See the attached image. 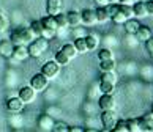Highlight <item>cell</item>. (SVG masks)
Wrapping results in <instances>:
<instances>
[{"label":"cell","instance_id":"41","mask_svg":"<svg viewBox=\"0 0 153 132\" xmlns=\"http://www.w3.org/2000/svg\"><path fill=\"white\" fill-rule=\"evenodd\" d=\"M137 2H140V0H118V3H120V5H131V7L134 3H137Z\"/></svg>","mask_w":153,"mask_h":132},{"label":"cell","instance_id":"13","mask_svg":"<svg viewBox=\"0 0 153 132\" xmlns=\"http://www.w3.org/2000/svg\"><path fill=\"white\" fill-rule=\"evenodd\" d=\"M13 49H14V44L11 43L10 39H2V41H0V55H2L3 58H11Z\"/></svg>","mask_w":153,"mask_h":132},{"label":"cell","instance_id":"14","mask_svg":"<svg viewBox=\"0 0 153 132\" xmlns=\"http://www.w3.org/2000/svg\"><path fill=\"white\" fill-rule=\"evenodd\" d=\"M66 21H68V27L70 28L82 25V18H81V13H79V11H70V13L66 14Z\"/></svg>","mask_w":153,"mask_h":132},{"label":"cell","instance_id":"24","mask_svg":"<svg viewBox=\"0 0 153 132\" xmlns=\"http://www.w3.org/2000/svg\"><path fill=\"white\" fill-rule=\"evenodd\" d=\"M100 71L101 72L115 71V60H103V61H100Z\"/></svg>","mask_w":153,"mask_h":132},{"label":"cell","instance_id":"42","mask_svg":"<svg viewBox=\"0 0 153 132\" xmlns=\"http://www.w3.org/2000/svg\"><path fill=\"white\" fill-rule=\"evenodd\" d=\"M145 44H147V50H149V52H152V50H153V36H152L150 39H147Z\"/></svg>","mask_w":153,"mask_h":132},{"label":"cell","instance_id":"5","mask_svg":"<svg viewBox=\"0 0 153 132\" xmlns=\"http://www.w3.org/2000/svg\"><path fill=\"white\" fill-rule=\"evenodd\" d=\"M59 72H60V66L54 60L52 61H46L41 66V74L46 76L48 79H54L55 76H59Z\"/></svg>","mask_w":153,"mask_h":132},{"label":"cell","instance_id":"32","mask_svg":"<svg viewBox=\"0 0 153 132\" xmlns=\"http://www.w3.org/2000/svg\"><path fill=\"white\" fill-rule=\"evenodd\" d=\"M55 18V22H57V27L59 28H68V21H66V14L60 13L57 16H54Z\"/></svg>","mask_w":153,"mask_h":132},{"label":"cell","instance_id":"4","mask_svg":"<svg viewBox=\"0 0 153 132\" xmlns=\"http://www.w3.org/2000/svg\"><path fill=\"white\" fill-rule=\"evenodd\" d=\"M117 113L115 110H103L101 113V124H103L104 129H112L117 123Z\"/></svg>","mask_w":153,"mask_h":132},{"label":"cell","instance_id":"25","mask_svg":"<svg viewBox=\"0 0 153 132\" xmlns=\"http://www.w3.org/2000/svg\"><path fill=\"white\" fill-rule=\"evenodd\" d=\"M73 44H74V47H76V50H77V54H87V52H88L87 44H85V39H84V38H76Z\"/></svg>","mask_w":153,"mask_h":132},{"label":"cell","instance_id":"18","mask_svg":"<svg viewBox=\"0 0 153 132\" xmlns=\"http://www.w3.org/2000/svg\"><path fill=\"white\" fill-rule=\"evenodd\" d=\"M84 39H85V44H87L88 52H90V50H95V49L100 46V36L95 35V33H88V35L84 36Z\"/></svg>","mask_w":153,"mask_h":132},{"label":"cell","instance_id":"30","mask_svg":"<svg viewBox=\"0 0 153 132\" xmlns=\"http://www.w3.org/2000/svg\"><path fill=\"white\" fill-rule=\"evenodd\" d=\"M68 129H70V126H68L66 123L63 121H55L52 129H51V132H68Z\"/></svg>","mask_w":153,"mask_h":132},{"label":"cell","instance_id":"37","mask_svg":"<svg viewBox=\"0 0 153 132\" xmlns=\"http://www.w3.org/2000/svg\"><path fill=\"white\" fill-rule=\"evenodd\" d=\"M30 28L35 32L36 36H39V33H41V30H43V25H41V22H39V21H33L32 25H30Z\"/></svg>","mask_w":153,"mask_h":132},{"label":"cell","instance_id":"40","mask_svg":"<svg viewBox=\"0 0 153 132\" xmlns=\"http://www.w3.org/2000/svg\"><path fill=\"white\" fill-rule=\"evenodd\" d=\"M145 3V10H147V16H153V0H147Z\"/></svg>","mask_w":153,"mask_h":132},{"label":"cell","instance_id":"45","mask_svg":"<svg viewBox=\"0 0 153 132\" xmlns=\"http://www.w3.org/2000/svg\"><path fill=\"white\" fill-rule=\"evenodd\" d=\"M101 132H112V129H104L103 128V131H101Z\"/></svg>","mask_w":153,"mask_h":132},{"label":"cell","instance_id":"1","mask_svg":"<svg viewBox=\"0 0 153 132\" xmlns=\"http://www.w3.org/2000/svg\"><path fill=\"white\" fill-rule=\"evenodd\" d=\"M35 38L38 36L32 28H14L10 35V41L14 46H29Z\"/></svg>","mask_w":153,"mask_h":132},{"label":"cell","instance_id":"31","mask_svg":"<svg viewBox=\"0 0 153 132\" xmlns=\"http://www.w3.org/2000/svg\"><path fill=\"white\" fill-rule=\"evenodd\" d=\"M98 58H100V61H103V60H114V54H112L111 49H101L98 52Z\"/></svg>","mask_w":153,"mask_h":132},{"label":"cell","instance_id":"17","mask_svg":"<svg viewBox=\"0 0 153 132\" xmlns=\"http://www.w3.org/2000/svg\"><path fill=\"white\" fill-rule=\"evenodd\" d=\"M134 35L139 39V43H145L147 39L152 38V30H150V27H147V25H140Z\"/></svg>","mask_w":153,"mask_h":132},{"label":"cell","instance_id":"29","mask_svg":"<svg viewBox=\"0 0 153 132\" xmlns=\"http://www.w3.org/2000/svg\"><path fill=\"white\" fill-rule=\"evenodd\" d=\"M112 132H129L126 126V119H117L115 126L112 128Z\"/></svg>","mask_w":153,"mask_h":132},{"label":"cell","instance_id":"36","mask_svg":"<svg viewBox=\"0 0 153 132\" xmlns=\"http://www.w3.org/2000/svg\"><path fill=\"white\" fill-rule=\"evenodd\" d=\"M126 44L129 46V47H137L139 39L136 38V35H126Z\"/></svg>","mask_w":153,"mask_h":132},{"label":"cell","instance_id":"7","mask_svg":"<svg viewBox=\"0 0 153 132\" xmlns=\"http://www.w3.org/2000/svg\"><path fill=\"white\" fill-rule=\"evenodd\" d=\"M98 105L101 110H115L114 94H101L98 99Z\"/></svg>","mask_w":153,"mask_h":132},{"label":"cell","instance_id":"9","mask_svg":"<svg viewBox=\"0 0 153 132\" xmlns=\"http://www.w3.org/2000/svg\"><path fill=\"white\" fill-rule=\"evenodd\" d=\"M81 18H82V25L84 27H93L95 24H98L95 10H84V11H81Z\"/></svg>","mask_w":153,"mask_h":132},{"label":"cell","instance_id":"16","mask_svg":"<svg viewBox=\"0 0 153 132\" xmlns=\"http://www.w3.org/2000/svg\"><path fill=\"white\" fill-rule=\"evenodd\" d=\"M95 14H96L98 24H106L107 21H111V14H109V11H107V5L106 7H98L95 10Z\"/></svg>","mask_w":153,"mask_h":132},{"label":"cell","instance_id":"39","mask_svg":"<svg viewBox=\"0 0 153 132\" xmlns=\"http://www.w3.org/2000/svg\"><path fill=\"white\" fill-rule=\"evenodd\" d=\"M73 35H74L76 38H84L85 36V30L79 25V27H74V30H73Z\"/></svg>","mask_w":153,"mask_h":132},{"label":"cell","instance_id":"27","mask_svg":"<svg viewBox=\"0 0 153 132\" xmlns=\"http://www.w3.org/2000/svg\"><path fill=\"white\" fill-rule=\"evenodd\" d=\"M54 61L57 63L59 66H66L68 63H70V58H68L62 50H59V52H55V55H54Z\"/></svg>","mask_w":153,"mask_h":132},{"label":"cell","instance_id":"34","mask_svg":"<svg viewBox=\"0 0 153 132\" xmlns=\"http://www.w3.org/2000/svg\"><path fill=\"white\" fill-rule=\"evenodd\" d=\"M39 36L44 38V39H48V41H51L52 38L57 36V32H55V30H49V28H43L41 33H39Z\"/></svg>","mask_w":153,"mask_h":132},{"label":"cell","instance_id":"11","mask_svg":"<svg viewBox=\"0 0 153 132\" xmlns=\"http://www.w3.org/2000/svg\"><path fill=\"white\" fill-rule=\"evenodd\" d=\"M29 49H27V46H14L13 49V55H11V58L16 60V61H24L29 58Z\"/></svg>","mask_w":153,"mask_h":132},{"label":"cell","instance_id":"38","mask_svg":"<svg viewBox=\"0 0 153 132\" xmlns=\"http://www.w3.org/2000/svg\"><path fill=\"white\" fill-rule=\"evenodd\" d=\"M8 25H10L8 19L5 18L3 14H0V33H3L5 30H7V28H8Z\"/></svg>","mask_w":153,"mask_h":132},{"label":"cell","instance_id":"6","mask_svg":"<svg viewBox=\"0 0 153 132\" xmlns=\"http://www.w3.org/2000/svg\"><path fill=\"white\" fill-rule=\"evenodd\" d=\"M18 97L24 102V104H32V102L36 99V91L33 90L32 87H22L19 90Z\"/></svg>","mask_w":153,"mask_h":132},{"label":"cell","instance_id":"21","mask_svg":"<svg viewBox=\"0 0 153 132\" xmlns=\"http://www.w3.org/2000/svg\"><path fill=\"white\" fill-rule=\"evenodd\" d=\"M60 50H62V52H63V54L68 57V58H70V60L76 58V57L79 55V54H77V50H76V47H74V44H73V43H66V44H63V47H62Z\"/></svg>","mask_w":153,"mask_h":132},{"label":"cell","instance_id":"12","mask_svg":"<svg viewBox=\"0 0 153 132\" xmlns=\"http://www.w3.org/2000/svg\"><path fill=\"white\" fill-rule=\"evenodd\" d=\"M139 124L142 132H153V112L145 113L144 117L139 118Z\"/></svg>","mask_w":153,"mask_h":132},{"label":"cell","instance_id":"22","mask_svg":"<svg viewBox=\"0 0 153 132\" xmlns=\"http://www.w3.org/2000/svg\"><path fill=\"white\" fill-rule=\"evenodd\" d=\"M133 11H134V18L142 19L147 18V10H145V3L144 2H137L133 5Z\"/></svg>","mask_w":153,"mask_h":132},{"label":"cell","instance_id":"50","mask_svg":"<svg viewBox=\"0 0 153 132\" xmlns=\"http://www.w3.org/2000/svg\"><path fill=\"white\" fill-rule=\"evenodd\" d=\"M152 112H153V108H152Z\"/></svg>","mask_w":153,"mask_h":132},{"label":"cell","instance_id":"47","mask_svg":"<svg viewBox=\"0 0 153 132\" xmlns=\"http://www.w3.org/2000/svg\"><path fill=\"white\" fill-rule=\"evenodd\" d=\"M149 54H150V55H152V58H153V50H152V52H149Z\"/></svg>","mask_w":153,"mask_h":132},{"label":"cell","instance_id":"48","mask_svg":"<svg viewBox=\"0 0 153 132\" xmlns=\"http://www.w3.org/2000/svg\"><path fill=\"white\" fill-rule=\"evenodd\" d=\"M142 2H147V0H142Z\"/></svg>","mask_w":153,"mask_h":132},{"label":"cell","instance_id":"26","mask_svg":"<svg viewBox=\"0 0 153 132\" xmlns=\"http://www.w3.org/2000/svg\"><path fill=\"white\" fill-rule=\"evenodd\" d=\"M126 126H128L129 132H142L140 124H139V118H129V119H126Z\"/></svg>","mask_w":153,"mask_h":132},{"label":"cell","instance_id":"10","mask_svg":"<svg viewBox=\"0 0 153 132\" xmlns=\"http://www.w3.org/2000/svg\"><path fill=\"white\" fill-rule=\"evenodd\" d=\"M63 0H48L46 8H48V14L49 16H57L62 13L63 10Z\"/></svg>","mask_w":153,"mask_h":132},{"label":"cell","instance_id":"2","mask_svg":"<svg viewBox=\"0 0 153 132\" xmlns=\"http://www.w3.org/2000/svg\"><path fill=\"white\" fill-rule=\"evenodd\" d=\"M48 47H49V41H48V39H44V38H41V36L35 38L29 46H27V49H29V55L35 57V58H36V57H41V54L46 52Z\"/></svg>","mask_w":153,"mask_h":132},{"label":"cell","instance_id":"20","mask_svg":"<svg viewBox=\"0 0 153 132\" xmlns=\"http://www.w3.org/2000/svg\"><path fill=\"white\" fill-rule=\"evenodd\" d=\"M39 22H41V25H43V28H49V30H55L57 32V22H55V18L54 16H44V18H41L39 19Z\"/></svg>","mask_w":153,"mask_h":132},{"label":"cell","instance_id":"8","mask_svg":"<svg viewBox=\"0 0 153 132\" xmlns=\"http://www.w3.org/2000/svg\"><path fill=\"white\" fill-rule=\"evenodd\" d=\"M24 107H25V104L19 99L18 96L10 97V99L7 101V110L11 112V113H21L22 110H24Z\"/></svg>","mask_w":153,"mask_h":132},{"label":"cell","instance_id":"44","mask_svg":"<svg viewBox=\"0 0 153 132\" xmlns=\"http://www.w3.org/2000/svg\"><path fill=\"white\" fill-rule=\"evenodd\" d=\"M106 5H109V3H118V0H104Z\"/></svg>","mask_w":153,"mask_h":132},{"label":"cell","instance_id":"35","mask_svg":"<svg viewBox=\"0 0 153 132\" xmlns=\"http://www.w3.org/2000/svg\"><path fill=\"white\" fill-rule=\"evenodd\" d=\"M120 10H122V13L126 16V19H133L134 18V11H133L131 5H120Z\"/></svg>","mask_w":153,"mask_h":132},{"label":"cell","instance_id":"3","mask_svg":"<svg viewBox=\"0 0 153 132\" xmlns=\"http://www.w3.org/2000/svg\"><path fill=\"white\" fill-rule=\"evenodd\" d=\"M48 85H49V79L46 76H43L41 72H38L35 76H32L29 87H32L35 91H43V90L48 88Z\"/></svg>","mask_w":153,"mask_h":132},{"label":"cell","instance_id":"33","mask_svg":"<svg viewBox=\"0 0 153 132\" xmlns=\"http://www.w3.org/2000/svg\"><path fill=\"white\" fill-rule=\"evenodd\" d=\"M101 80H106V82H111V83H117V76H115V71H111V72H101Z\"/></svg>","mask_w":153,"mask_h":132},{"label":"cell","instance_id":"19","mask_svg":"<svg viewBox=\"0 0 153 132\" xmlns=\"http://www.w3.org/2000/svg\"><path fill=\"white\" fill-rule=\"evenodd\" d=\"M123 27H125V32H126V35H134L136 32H137V28L140 27V24H139V21L137 19H128L126 22L123 24Z\"/></svg>","mask_w":153,"mask_h":132},{"label":"cell","instance_id":"23","mask_svg":"<svg viewBox=\"0 0 153 132\" xmlns=\"http://www.w3.org/2000/svg\"><path fill=\"white\" fill-rule=\"evenodd\" d=\"M98 90H100L103 94H114L115 85H114V83H111V82H106V80H101Z\"/></svg>","mask_w":153,"mask_h":132},{"label":"cell","instance_id":"28","mask_svg":"<svg viewBox=\"0 0 153 132\" xmlns=\"http://www.w3.org/2000/svg\"><path fill=\"white\" fill-rule=\"evenodd\" d=\"M111 21L114 22V24H117V25H122V24H125V22H126L128 19H126V16H125V14L122 13V10L118 8L117 13L111 16Z\"/></svg>","mask_w":153,"mask_h":132},{"label":"cell","instance_id":"49","mask_svg":"<svg viewBox=\"0 0 153 132\" xmlns=\"http://www.w3.org/2000/svg\"><path fill=\"white\" fill-rule=\"evenodd\" d=\"M0 41H2V38H0Z\"/></svg>","mask_w":153,"mask_h":132},{"label":"cell","instance_id":"46","mask_svg":"<svg viewBox=\"0 0 153 132\" xmlns=\"http://www.w3.org/2000/svg\"><path fill=\"white\" fill-rule=\"evenodd\" d=\"M84 132H96L95 129H87V131H84Z\"/></svg>","mask_w":153,"mask_h":132},{"label":"cell","instance_id":"43","mask_svg":"<svg viewBox=\"0 0 153 132\" xmlns=\"http://www.w3.org/2000/svg\"><path fill=\"white\" fill-rule=\"evenodd\" d=\"M68 132H84V129L79 128V126H74V128H70V129H68Z\"/></svg>","mask_w":153,"mask_h":132},{"label":"cell","instance_id":"15","mask_svg":"<svg viewBox=\"0 0 153 132\" xmlns=\"http://www.w3.org/2000/svg\"><path fill=\"white\" fill-rule=\"evenodd\" d=\"M54 123H55V119L51 117V115H41V117L38 118V126H39V129H43V131H49L51 132Z\"/></svg>","mask_w":153,"mask_h":132}]
</instances>
